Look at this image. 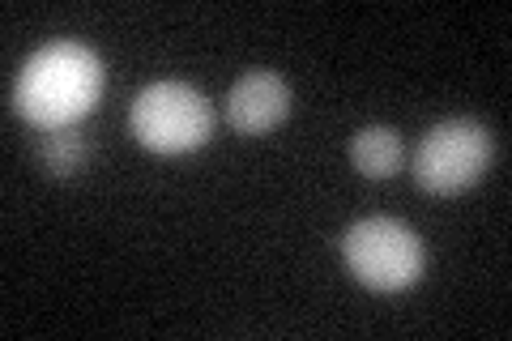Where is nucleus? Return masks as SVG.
Here are the masks:
<instances>
[{
  "label": "nucleus",
  "instance_id": "4",
  "mask_svg": "<svg viewBox=\"0 0 512 341\" xmlns=\"http://www.w3.org/2000/svg\"><path fill=\"white\" fill-rule=\"evenodd\" d=\"M495 141L478 120L457 116L440 120L436 128H427V137L414 154V180L431 197H457V192L474 188L483 180V171L491 167Z\"/></svg>",
  "mask_w": 512,
  "mask_h": 341
},
{
  "label": "nucleus",
  "instance_id": "2",
  "mask_svg": "<svg viewBox=\"0 0 512 341\" xmlns=\"http://www.w3.org/2000/svg\"><path fill=\"white\" fill-rule=\"evenodd\" d=\"M128 128L154 154H188L210 141L214 107L188 81H154L133 99Z\"/></svg>",
  "mask_w": 512,
  "mask_h": 341
},
{
  "label": "nucleus",
  "instance_id": "6",
  "mask_svg": "<svg viewBox=\"0 0 512 341\" xmlns=\"http://www.w3.org/2000/svg\"><path fill=\"white\" fill-rule=\"evenodd\" d=\"M402 158H406V150H402L397 128L372 124L350 137V162H355V171L367 175V180H389V175H397L402 171Z\"/></svg>",
  "mask_w": 512,
  "mask_h": 341
},
{
  "label": "nucleus",
  "instance_id": "5",
  "mask_svg": "<svg viewBox=\"0 0 512 341\" xmlns=\"http://www.w3.org/2000/svg\"><path fill=\"white\" fill-rule=\"evenodd\" d=\"M286 116H291V86L269 69H248L227 94V124L244 137H261Z\"/></svg>",
  "mask_w": 512,
  "mask_h": 341
},
{
  "label": "nucleus",
  "instance_id": "7",
  "mask_svg": "<svg viewBox=\"0 0 512 341\" xmlns=\"http://www.w3.org/2000/svg\"><path fill=\"white\" fill-rule=\"evenodd\" d=\"M39 162L47 167V175H56V180H69L90 162V141L82 133H73V128H60V133H43L39 141Z\"/></svg>",
  "mask_w": 512,
  "mask_h": 341
},
{
  "label": "nucleus",
  "instance_id": "3",
  "mask_svg": "<svg viewBox=\"0 0 512 341\" xmlns=\"http://www.w3.org/2000/svg\"><path fill=\"white\" fill-rule=\"evenodd\" d=\"M346 269L372 290H406L423 278V239L397 218H363L342 235Z\"/></svg>",
  "mask_w": 512,
  "mask_h": 341
},
{
  "label": "nucleus",
  "instance_id": "1",
  "mask_svg": "<svg viewBox=\"0 0 512 341\" xmlns=\"http://www.w3.org/2000/svg\"><path fill=\"white\" fill-rule=\"evenodd\" d=\"M103 94V64L86 43L56 39L39 47L22 64L18 86H13V107L26 124L43 133L73 128L82 116H90Z\"/></svg>",
  "mask_w": 512,
  "mask_h": 341
}]
</instances>
